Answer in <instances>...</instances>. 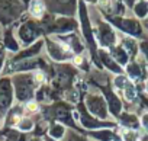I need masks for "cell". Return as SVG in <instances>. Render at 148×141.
Returning a JSON list of instances; mask_svg holds the SVG:
<instances>
[{
	"mask_svg": "<svg viewBox=\"0 0 148 141\" xmlns=\"http://www.w3.org/2000/svg\"><path fill=\"white\" fill-rule=\"evenodd\" d=\"M42 5H41V2H36V3H34V6H32V13H35V15H39L41 12H42Z\"/></svg>",
	"mask_w": 148,
	"mask_h": 141,
	"instance_id": "obj_1",
	"label": "cell"
}]
</instances>
